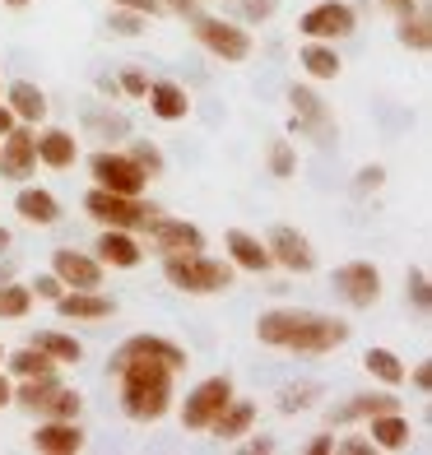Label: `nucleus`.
<instances>
[{
	"label": "nucleus",
	"instance_id": "2",
	"mask_svg": "<svg viewBox=\"0 0 432 455\" xmlns=\"http://www.w3.org/2000/svg\"><path fill=\"white\" fill-rule=\"evenodd\" d=\"M112 371L121 377V409L135 423H158L172 409V377L177 371L158 358H140V354H116Z\"/></svg>",
	"mask_w": 432,
	"mask_h": 455
},
{
	"label": "nucleus",
	"instance_id": "30",
	"mask_svg": "<svg viewBox=\"0 0 432 455\" xmlns=\"http://www.w3.org/2000/svg\"><path fill=\"white\" fill-rule=\"evenodd\" d=\"M33 348H43V354L56 358V363H79V358H84V344H79L75 335H60V330H43V335H33Z\"/></svg>",
	"mask_w": 432,
	"mask_h": 455
},
{
	"label": "nucleus",
	"instance_id": "24",
	"mask_svg": "<svg viewBox=\"0 0 432 455\" xmlns=\"http://www.w3.org/2000/svg\"><path fill=\"white\" fill-rule=\"evenodd\" d=\"M5 108L14 112V121H24V126H37V121L47 116V93L37 89V84H28V79H14Z\"/></svg>",
	"mask_w": 432,
	"mask_h": 455
},
{
	"label": "nucleus",
	"instance_id": "17",
	"mask_svg": "<svg viewBox=\"0 0 432 455\" xmlns=\"http://www.w3.org/2000/svg\"><path fill=\"white\" fill-rule=\"evenodd\" d=\"M252 423H256V404L252 400H228L223 404V413L210 423V432H214V442L219 446H228V442H237V437H252Z\"/></svg>",
	"mask_w": 432,
	"mask_h": 455
},
{
	"label": "nucleus",
	"instance_id": "40",
	"mask_svg": "<svg viewBox=\"0 0 432 455\" xmlns=\"http://www.w3.org/2000/svg\"><path fill=\"white\" fill-rule=\"evenodd\" d=\"M409 293H414L419 312H428V302H432V293H428V270H414V275H409Z\"/></svg>",
	"mask_w": 432,
	"mask_h": 455
},
{
	"label": "nucleus",
	"instance_id": "36",
	"mask_svg": "<svg viewBox=\"0 0 432 455\" xmlns=\"http://www.w3.org/2000/svg\"><path fill=\"white\" fill-rule=\"evenodd\" d=\"M270 172L279 181H288V177L298 172V154H293V144H288V140H275L270 144Z\"/></svg>",
	"mask_w": 432,
	"mask_h": 455
},
{
	"label": "nucleus",
	"instance_id": "23",
	"mask_svg": "<svg viewBox=\"0 0 432 455\" xmlns=\"http://www.w3.org/2000/svg\"><path fill=\"white\" fill-rule=\"evenodd\" d=\"M14 210H19V219H24V223H37V228H52V223L60 219L56 196L43 191V186H24V191H19V200H14Z\"/></svg>",
	"mask_w": 432,
	"mask_h": 455
},
{
	"label": "nucleus",
	"instance_id": "4",
	"mask_svg": "<svg viewBox=\"0 0 432 455\" xmlns=\"http://www.w3.org/2000/svg\"><path fill=\"white\" fill-rule=\"evenodd\" d=\"M84 210L102 228H121V233H144L158 214L154 204H144L140 196H116V191H102V186H93V191L84 196Z\"/></svg>",
	"mask_w": 432,
	"mask_h": 455
},
{
	"label": "nucleus",
	"instance_id": "21",
	"mask_svg": "<svg viewBox=\"0 0 432 455\" xmlns=\"http://www.w3.org/2000/svg\"><path fill=\"white\" fill-rule=\"evenodd\" d=\"M33 144H37V163H47V168H75V158H79V140L70 135V131H43V135H33Z\"/></svg>",
	"mask_w": 432,
	"mask_h": 455
},
{
	"label": "nucleus",
	"instance_id": "33",
	"mask_svg": "<svg viewBox=\"0 0 432 455\" xmlns=\"http://www.w3.org/2000/svg\"><path fill=\"white\" fill-rule=\"evenodd\" d=\"M28 307H33V293L24 283H0V321L28 316Z\"/></svg>",
	"mask_w": 432,
	"mask_h": 455
},
{
	"label": "nucleus",
	"instance_id": "53",
	"mask_svg": "<svg viewBox=\"0 0 432 455\" xmlns=\"http://www.w3.org/2000/svg\"><path fill=\"white\" fill-rule=\"evenodd\" d=\"M5 246H10V233H5V228H0V251H5Z\"/></svg>",
	"mask_w": 432,
	"mask_h": 455
},
{
	"label": "nucleus",
	"instance_id": "32",
	"mask_svg": "<svg viewBox=\"0 0 432 455\" xmlns=\"http://www.w3.org/2000/svg\"><path fill=\"white\" fill-rule=\"evenodd\" d=\"M79 404H84V400H79V390L56 386L52 395L43 400V409H37V413H43V419H79Z\"/></svg>",
	"mask_w": 432,
	"mask_h": 455
},
{
	"label": "nucleus",
	"instance_id": "16",
	"mask_svg": "<svg viewBox=\"0 0 432 455\" xmlns=\"http://www.w3.org/2000/svg\"><path fill=\"white\" fill-rule=\"evenodd\" d=\"M223 246H228V260L237 265V270H252V275H265L270 270V246H265L260 237H252L246 228H228V237H223Z\"/></svg>",
	"mask_w": 432,
	"mask_h": 455
},
{
	"label": "nucleus",
	"instance_id": "52",
	"mask_svg": "<svg viewBox=\"0 0 432 455\" xmlns=\"http://www.w3.org/2000/svg\"><path fill=\"white\" fill-rule=\"evenodd\" d=\"M0 5H10V10H24V5H28V0H0Z\"/></svg>",
	"mask_w": 432,
	"mask_h": 455
},
{
	"label": "nucleus",
	"instance_id": "13",
	"mask_svg": "<svg viewBox=\"0 0 432 455\" xmlns=\"http://www.w3.org/2000/svg\"><path fill=\"white\" fill-rule=\"evenodd\" d=\"M52 275L66 288H102V260L60 246V251H52Z\"/></svg>",
	"mask_w": 432,
	"mask_h": 455
},
{
	"label": "nucleus",
	"instance_id": "15",
	"mask_svg": "<svg viewBox=\"0 0 432 455\" xmlns=\"http://www.w3.org/2000/svg\"><path fill=\"white\" fill-rule=\"evenodd\" d=\"M56 312L70 316V321H108L116 312V302L102 298L98 288H70V293L56 298Z\"/></svg>",
	"mask_w": 432,
	"mask_h": 455
},
{
	"label": "nucleus",
	"instance_id": "34",
	"mask_svg": "<svg viewBox=\"0 0 432 455\" xmlns=\"http://www.w3.org/2000/svg\"><path fill=\"white\" fill-rule=\"evenodd\" d=\"M135 163H140V168H144V177H163V168H168V163H163V149H158V144H149V140H135L131 144V149H126Z\"/></svg>",
	"mask_w": 432,
	"mask_h": 455
},
{
	"label": "nucleus",
	"instance_id": "47",
	"mask_svg": "<svg viewBox=\"0 0 432 455\" xmlns=\"http://www.w3.org/2000/svg\"><path fill=\"white\" fill-rule=\"evenodd\" d=\"M307 451H312V455H331V451H335V437H316Z\"/></svg>",
	"mask_w": 432,
	"mask_h": 455
},
{
	"label": "nucleus",
	"instance_id": "12",
	"mask_svg": "<svg viewBox=\"0 0 432 455\" xmlns=\"http://www.w3.org/2000/svg\"><path fill=\"white\" fill-rule=\"evenodd\" d=\"M33 135H37V131H28V126H14V131L0 135V177H10V181L33 177V168H37V144H33Z\"/></svg>",
	"mask_w": 432,
	"mask_h": 455
},
{
	"label": "nucleus",
	"instance_id": "10",
	"mask_svg": "<svg viewBox=\"0 0 432 455\" xmlns=\"http://www.w3.org/2000/svg\"><path fill=\"white\" fill-rule=\"evenodd\" d=\"M265 246H270V260L284 265V270H293V275H312L316 270V251H312V242H307L298 228H270V237H265Z\"/></svg>",
	"mask_w": 432,
	"mask_h": 455
},
{
	"label": "nucleus",
	"instance_id": "5",
	"mask_svg": "<svg viewBox=\"0 0 432 455\" xmlns=\"http://www.w3.org/2000/svg\"><path fill=\"white\" fill-rule=\"evenodd\" d=\"M191 24H196V28H191V33H196V43L210 52V56L228 60V66H242V60L252 56V33H246V28L223 24V19H204V14H196Z\"/></svg>",
	"mask_w": 432,
	"mask_h": 455
},
{
	"label": "nucleus",
	"instance_id": "31",
	"mask_svg": "<svg viewBox=\"0 0 432 455\" xmlns=\"http://www.w3.org/2000/svg\"><path fill=\"white\" fill-rule=\"evenodd\" d=\"M396 37L409 47V52H428L432 47V24H428V14L423 10H414V14H400V28H396Z\"/></svg>",
	"mask_w": 432,
	"mask_h": 455
},
{
	"label": "nucleus",
	"instance_id": "19",
	"mask_svg": "<svg viewBox=\"0 0 432 455\" xmlns=\"http://www.w3.org/2000/svg\"><path fill=\"white\" fill-rule=\"evenodd\" d=\"M144 98H149V112H154L158 121H187V112H191L187 89L172 84V79H154V84L144 89Z\"/></svg>",
	"mask_w": 432,
	"mask_h": 455
},
{
	"label": "nucleus",
	"instance_id": "43",
	"mask_svg": "<svg viewBox=\"0 0 432 455\" xmlns=\"http://www.w3.org/2000/svg\"><path fill=\"white\" fill-rule=\"evenodd\" d=\"M163 10H172L181 19H196L200 14V0H163Z\"/></svg>",
	"mask_w": 432,
	"mask_h": 455
},
{
	"label": "nucleus",
	"instance_id": "7",
	"mask_svg": "<svg viewBox=\"0 0 432 455\" xmlns=\"http://www.w3.org/2000/svg\"><path fill=\"white\" fill-rule=\"evenodd\" d=\"M354 28H358V14H354V5H344V0H321V5H312L298 19V33L307 43H340V37H348Z\"/></svg>",
	"mask_w": 432,
	"mask_h": 455
},
{
	"label": "nucleus",
	"instance_id": "37",
	"mask_svg": "<svg viewBox=\"0 0 432 455\" xmlns=\"http://www.w3.org/2000/svg\"><path fill=\"white\" fill-rule=\"evenodd\" d=\"M144 24H149L144 14H135V10H116L108 28H112V33H121V37H135V33H144Z\"/></svg>",
	"mask_w": 432,
	"mask_h": 455
},
{
	"label": "nucleus",
	"instance_id": "3",
	"mask_svg": "<svg viewBox=\"0 0 432 455\" xmlns=\"http://www.w3.org/2000/svg\"><path fill=\"white\" fill-rule=\"evenodd\" d=\"M163 279L172 288H181V293H191V298H210V293H228L233 288V265L204 256V251L163 256Z\"/></svg>",
	"mask_w": 432,
	"mask_h": 455
},
{
	"label": "nucleus",
	"instance_id": "48",
	"mask_svg": "<svg viewBox=\"0 0 432 455\" xmlns=\"http://www.w3.org/2000/svg\"><path fill=\"white\" fill-rule=\"evenodd\" d=\"M19 126V121H14V112L5 108V102H0V135H5V131H14Z\"/></svg>",
	"mask_w": 432,
	"mask_h": 455
},
{
	"label": "nucleus",
	"instance_id": "11",
	"mask_svg": "<svg viewBox=\"0 0 432 455\" xmlns=\"http://www.w3.org/2000/svg\"><path fill=\"white\" fill-rule=\"evenodd\" d=\"M144 233L154 237V246L163 256H191V251H204V233L196 223H187V219H163V214H154V223L144 228Z\"/></svg>",
	"mask_w": 432,
	"mask_h": 455
},
{
	"label": "nucleus",
	"instance_id": "14",
	"mask_svg": "<svg viewBox=\"0 0 432 455\" xmlns=\"http://www.w3.org/2000/svg\"><path fill=\"white\" fill-rule=\"evenodd\" d=\"M33 451L75 455V451H84V427H79V419H47V423H37V432H33Z\"/></svg>",
	"mask_w": 432,
	"mask_h": 455
},
{
	"label": "nucleus",
	"instance_id": "8",
	"mask_svg": "<svg viewBox=\"0 0 432 455\" xmlns=\"http://www.w3.org/2000/svg\"><path fill=\"white\" fill-rule=\"evenodd\" d=\"M233 400V381L228 377H210V381H200L187 404H181V423H187L191 432H210V423L223 413V404Z\"/></svg>",
	"mask_w": 432,
	"mask_h": 455
},
{
	"label": "nucleus",
	"instance_id": "9",
	"mask_svg": "<svg viewBox=\"0 0 432 455\" xmlns=\"http://www.w3.org/2000/svg\"><path fill=\"white\" fill-rule=\"evenodd\" d=\"M335 293L348 302V307H372L381 298V270L372 260H344L335 270Z\"/></svg>",
	"mask_w": 432,
	"mask_h": 455
},
{
	"label": "nucleus",
	"instance_id": "45",
	"mask_svg": "<svg viewBox=\"0 0 432 455\" xmlns=\"http://www.w3.org/2000/svg\"><path fill=\"white\" fill-rule=\"evenodd\" d=\"M381 5L400 19V14H414V10H419V0H381Z\"/></svg>",
	"mask_w": 432,
	"mask_h": 455
},
{
	"label": "nucleus",
	"instance_id": "28",
	"mask_svg": "<svg viewBox=\"0 0 432 455\" xmlns=\"http://www.w3.org/2000/svg\"><path fill=\"white\" fill-rule=\"evenodd\" d=\"M390 409H400L396 395H354L344 409H335L331 419L335 423H354V419H377V413H390Z\"/></svg>",
	"mask_w": 432,
	"mask_h": 455
},
{
	"label": "nucleus",
	"instance_id": "29",
	"mask_svg": "<svg viewBox=\"0 0 432 455\" xmlns=\"http://www.w3.org/2000/svg\"><path fill=\"white\" fill-rule=\"evenodd\" d=\"M363 367L372 371L381 386H400V381L409 377V367L400 363V354H390V348H367V354H363Z\"/></svg>",
	"mask_w": 432,
	"mask_h": 455
},
{
	"label": "nucleus",
	"instance_id": "46",
	"mask_svg": "<svg viewBox=\"0 0 432 455\" xmlns=\"http://www.w3.org/2000/svg\"><path fill=\"white\" fill-rule=\"evenodd\" d=\"M381 181H386V172H381V168H363V172H358V186H372V191H377Z\"/></svg>",
	"mask_w": 432,
	"mask_h": 455
},
{
	"label": "nucleus",
	"instance_id": "41",
	"mask_svg": "<svg viewBox=\"0 0 432 455\" xmlns=\"http://www.w3.org/2000/svg\"><path fill=\"white\" fill-rule=\"evenodd\" d=\"M121 93H126V98H144V89H149V79H144L140 70H126V75H121V84H116Z\"/></svg>",
	"mask_w": 432,
	"mask_h": 455
},
{
	"label": "nucleus",
	"instance_id": "54",
	"mask_svg": "<svg viewBox=\"0 0 432 455\" xmlns=\"http://www.w3.org/2000/svg\"><path fill=\"white\" fill-rule=\"evenodd\" d=\"M0 358H5V344H0Z\"/></svg>",
	"mask_w": 432,
	"mask_h": 455
},
{
	"label": "nucleus",
	"instance_id": "25",
	"mask_svg": "<svg viewBox=\"0 0 432 455\" xmlns=\"http://www.w3.org/2000/svg\"><path fill=\"white\" fill-rule=\"evenodd\" d=\"M367 423H372V446L377 451H404L409 437H414V432H409V419H404L400 409L377 413V419H367Z\"/></svg>",
	"mask_w": 432,
	"mask_h": 455
},
{
	"label": "nucleus",
	"instance_id": "44",
	"mask_svg": "<svg viewBox=\"0 0 432 455\" xmlns=\"http://www.w3.org/2000/svg\"><path fill=\"white\" fill-rule=\"evenodd\" d=\"M335 451H344V455H367V451H372V442H367V437H344V442H335Z\"/></svg>",
	"mask_w": 432,
	"mask_h": 455
},
{
	"label": "nucleus",
	"instance_id": "22",
	"mask_svg": "<svg viewBox=\"0 0 432 455\" xmlns=\"http://www.w3.org/2000/svg\"><path fill=\"white\" fill-rule=\"evenodd\" d=\"M121 354H140V358H158L168 363L172 371H187V348L163 339V335H131L126 344H121Z\"/></svg>",
	"mask_w": 432,
	"mask_h": 455
},
{
	"label": "nucleus",
	"instance_id": "1",
	"mask_svg": "<svg viewBox=\"0 0 432 455\" xmlns=\"http://www.w3.org/2000/svg\"><path fill=\"white\" fill-rule=\"evenodd\" d=\"M256 339L288 354H331L348 344V325L325 312H298V307H275L256 321Z\"/></svg>",
	"mask_w": 432,
	"mask_h": 455
},
{
	"label": "nucleus",
	"instance_id": "20",
	"mask_svg": "<svg viewBox=\"0 0 432 455\" xmlns=\"http://www.w3.org/2000/svg\"><path fill=\"white\" fill-rule=\"evenodd\" d=\"M98 260L112 265V270H135V265L144 260L140 242L131 233H121V228H108V233L98 237Z\"/></svg>",
	"mask_w": 432,
	"mask_h": 455
},
{
	"label": "nucleus",
	"instance_id": "35",
	"mask_svg": "<svg viewBox=\"0 0 432 455\" xmlns=\"http://www.w3.org/2000/svg\"><path fill=\"white\" fill-rule=\"evenodd\" d=\"M316 395H321V390H316V386H307V381H302V386H284V390H279V409H284V413L312 409Z\"/></svg>",
	"mask_w": 432,
	"mask_h": 455
},
{
	"label": "nucleus",
	"instance_id": "51",
	"mask_svg": "<svg viewBox=\"0 0 432 455\" xmlns=\"http://www.w3.org/2000/svg\"><path fill=\"white\" fill-rule=\"evenodd\" d=\"M246 451L260 455V451H275V442H270V437H256V442H246Z\"/></svg>",
	"mask_w": 432,
	"mask_h": 455
},
{
	"label": "nucleus",
	"instance_id": "39",
	"mask_svg": "<svg viewBox=\"0 0 432 455\" xmlns=\"http://www.w3.org/2000/svg\"><path fill=\"white\" fill-rule=\"evenodd\" d=\"M112 10H135L144 19H154V14H163V0H112Z\"/></svg>",
	"mask_w": 432,
	"mask_h": 455
},
{
	"label": "nucleus",
	"instance_id": "18",
	"mask_svg": "<svg viewBox=\"0 0 432 455\" xmlns=\"http://www.w3.org/2000/svg\"><path fill=\"white\" fill-rule=\"evenodd\" d=\"M288 108H293L298 135H331V116H325L321 98L312 89H288Z\"/></svg>",
	"mask_w": 432,
	"mask_h": 455
},
{
	"label": "nucleus",
	"instance_id": "26",
	"mask_svg": "<svg viewBox=\"0 0 432 455\" xmlns=\"http://www.w3.org/2000/svg\"><path fill=\"white\" fill-rule=\"evenodd\" d=\"M302 70L312 75V79H340L344 60H340V52L331 43H307L302 47Z\"/></svg>",
	"mask_w": 432,
	"mask_h": 455
},
{
	"label": "nucleus",
	"instance_id": "27",
	"mask_svg": "<svg viewBox=\"0 0 432 455\" xmlns=\"http://www.w3.org/2000/svg\"><path fill=\"white\" fill-rule=\"evenodd\" d=\"M5 363H10V371H14L19 381H33V377H56V367H60L56 358H47L43 348H33V344H28V348H19V354H10Z\"/></svg>",
	"mask_w": 432,
	"mask_h": 455
},
{
	"label": "nucleus",
	"instance_id": "38",
	"mask_svg": "<svg viewBox=\"0 0 432 455\" xmlns=\"http://www.w3.org/2000/svg\"><path fill=\"white\" fill-rule=\"evenodd\" d=\"M28 293H33V298H47V302H56L60 293H66V283H60L56 275H43V279H37V283L28 288Z\"/></svg>",
	"mask_w": 432,
	"mask_h": 455
},
{
	"label": "nucleus",
	"instance_id": "42",
	"mask_svg": "<svg viewBox=\"0 0 432 455\" xmlns=\"http://www.w3.org/2000/svg\"><path fill=\"white\" fill-rule=\"evenodd\" d=\"M279 10V0H242V14L246 19H270Z\"/></svg>",
	"mask_w": 432,
	"mask_h": 455
},
{
	"label": "nucleus",
	"instance_id": "6",
	"mask_svg": "<svg viewBox=\"0 0 432 455\" xmlns=\"http://www.w3.org/2000/svg\"><path fill=\"white\" fill-rule=\"evenodd\" d=\"M89 172H93V181L102 186V191H116V196H144V186H149V177H144L140 163L131 154H116V149L93 154Z\"/></svg>",
	"mask_w": 432,
	"mask_h": 455
},
{
	"label": "nucleus",
	"instance_id": "49",
	"mask_svg": "<svg viewBox=\"0 0 432 455\" xmlns=\"http://www.w3.org/2000/svg\"><path fill=\"white\" fill-rule=\"evenodd\" d=\"M5 404H14V386H10V377H0V409Z\"/></svg>",
	"mask_w": 432,
	"mask_h": 455
},
{
	"label": "nucleus",
	"instance_id": "50",
	"mask_svg": "<svg viewBox=\"0 0 432 455\" xmlns=\"http://www.w3.org/2000/svg\"><path fill=\"white\" fill-rule=\"evenodd\" d=\"M414 386H419V390L432 386V371H428V367H414Z\"/></svg>",
	"mask_w": 432,
	"mask_h": 455
}]
</instances>
